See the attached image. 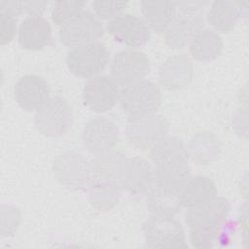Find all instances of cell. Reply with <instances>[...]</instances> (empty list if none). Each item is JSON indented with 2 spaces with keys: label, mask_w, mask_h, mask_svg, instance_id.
Segmentation results:
<instances>
[{
  "label": "cell",
  "mask_w": 249,
  "mask_h": 249,
  "mask_svg": "<svg viewBox=\"0 0 249 249\" xmlns=\"http://www.w3.org/2000/svg\"><path fill=\"white\" fill-rule=\"evenodd\" d=\"M207 4V1L175 2L173 19L164 31V39L169 47H185L192 37L203 28V9Z\"/></svg>",
  "instance_id": "1"
},
{
  "label": "cell",
  "mask_w": 249,
  "mask_h": 249,
  "mask_svg": "<svg viewBox=\"0 0 249 249\" xmlns=\"http://www.w3.org/2000/svg\"><path fill=\"white\" fill-rule=\"evenodd\" d=\"M109 51L100 41L71 48L66 54V64L75 76L91 79L99 75L109 62Z\"/></svg>",
  "instance_id": "2"
},
{
  "label": "cell",
  "mask_w": 249,
  "mask_h": 249,
  "mask_svg": "<svg viewBox=\"0 0 249 249\" xmlns=\"http://www.w3.org/2000/svg\"><path fill=\"white\" fill-rule=\"evenodd\" d=\"M119 102L128 116L154 113L161 103L160 89L156 83L144 79L123 87Z\"/></svg>",
  "instance_id": "3"
},
{
  "label": "cell",
  "mask_w": 249,
  "mask_h": 249,
  "mask_svg": "<svg viewBox=\"0 0 249 249\" xmlns=\"http://www.w3.org/2000/svg\"><path fill=\"white\" fill-rule=\"evenodd\" d=\"M73 121L69 102L60 95L50 97L35 113V125L44 135L58 137L65 134Z\"/></svg>",
  "instance_id": "4"
},
{
  "label": "cell",
  "mask_w": 249,
  "mask_h": 249,
  "mask_svg": "<svg viewBox=\"0 0 249 249\" xmlns=\"http://www.w3.org/2000/svg\"><path fill=\"white\" fill-rule=\"evenodd\" d=\"M146 245L150 248H187L183 226L174 217L151 215L143 224Z\"/></svg>",
  "instance_id": "5"
},
{
  "label": "cell",
  "mask_w": 249,
  "mask_h": 249,
  "mask_svg": "<svg viewBox=\"0 0 249 249\" xmlns=\"http://www.w3.org/2000/svg\"><path fill=\"white\" fill-rule=\"evenodd\" d=\"M168 122L161 116L154 113L128 116L126 121V137L128 142L142 150L151 148L159 139L168 132Z\"/></svg>",
  "instance_id": "6"
},
{
  "label": "cell",
  "mask_w": 249,
  "mask_h": 249,
  "mask_svg": "<svg viewBox=\"0 0 249 249\" xmlns=\"http://www.w3.org/2000/svg\"><path fill=\"white\" fill-rule=\"evenodd\" d=\"M54 177L66 188L74 191L88 187L91 180V163L80 153L68 151L59 155L53 163Z\"/></svg>",
  "instance_id": "7"
},
{
  "label": "cell",
  "mask_w": 249,
  "mask_h": 249,
  "mask_svg": "<svg viewBox=\"0 0 249 249\" xmlns=\"http://www.w3.org/2000/svg\"><path fill=\"white\" fill-rule=\"evenodd\" d=\"M104 33L100 18L89 10L80 14L63 24L59 29V40L67 47H77L97 41Z\"/></svg>",
  "instance_id": "8"
},
{
  "label": "cell",
  "mask_w": 249,
  "mask_h": 249,
  "mask_svg": "<svg viewBox=\"0 0 249 249\" xmlns=\"http://www.w3.org/2000/svg\"><path fill=\"white\" fill-rule=\"evenodd\" d=\"M110 70L118 85L124 87L144 80L150 72V61L142 51L127 48L114 55Z\"/></svg>",
  "instance_id": "9"
},
{
  "label": "cell",
  "mask_w": 249,
  "mask_h": 249,
  "mask_svg": "<svg viewBox=\"0 0 249 249\" xmlns=\"http://www.w3.org/2000/svg\"><path fill=\"white\" fill-rule=\"evenodd\" d=\"M106 28L117 42L132 49L145 45L151 36L146 21L130 13H121L109 19Z\"/></svg>",
  "instance_id": "10"
},
{
  "label": "cell",
  "mask_w": 249,
  "mask_h": 249,
  "mask_svg": "<svg viewBox=\"0 0 249 249\" xmlns=\"http://www.w3.org/2000/svg\"><path fill=\"white\" fill-rule=\"evenodd\" d=\"M84 104L93 112L104 113L119 101L120 89L112 76L99 74L89 79L83 89Z\"/></svg>",
  "instance_id": "11"
},
{
  "label": "cell",
  "mask_w": 249,
  "mask_h": 249,
  "mask_svg": "<svg viewBox=\"0 0 249 249\" xmlns=\"http://www.w3.org/2000/svg\"><path fill=\"white\" fill-rule=\"evenodd\" d=\"M119 140L117 124L103 117L89 120L82 132V143L87 151L99 155L111 151Z\"/></svg>",
  "instance_id": "12"
},
{
  "label": "cell",
  "mask_w": 249,
  "mask_h": 249,
  "mask_svg": "<svg viewBox=\"0 0 249 249\" xmlns=\"http://www.w3.org/2000/svg\"><path fill=\"white\" fill-rule=\"evenodd\" d=\"M231 210L228 198L215 196L211 200L187 209L185 222L190 230L201 228H218L227 219Z\"/></svg>",
  "instance_id": "13"
},
{
  "label": "cell",
  "mask_w": 249,
  "mask_h": 249,
  "mask_svg": "<svg viewBox=\"0 0 249 249\" xmlns=\"http://www.w3.org/2000/svg\"><path fill=\"white\" fill-rule=\"evenodd\" d=\"M154 184L153 170L143 158L126 159L120 180V186L134 197H142L148 194Z\"/></svg>",
  "instance_id": "14"
},
{
  "label": "cell",
  "mask_w": 249,
  "mask_h": 249,
  "mask_svg": "<svg viewBox=\"0 0 249 249\" xmlns=\"http://www.w3.org/2000/svg\"><path fill=\"white\" fill-rule=\"evenodd\" d=\"M15 98L18 104L26 111H34L50 98V86L41 76L26 74L15 85Z\"/></svg>",
  "instance_id": "15"
},
{
  "label": "cell",
  "mask_w": 249,
  "mask_h": 249,
  "mask_svg": "<svg viewBox=\"0 0 249 249\" xmlns=\"http://www.w3.org/2000/svg\"><path fill=\"white\" fill-rule=\"evenodd\" d=\"M194 74L193 62L184 53L169 56L160 67L159 80L167 89H179L187 87Z\"/></svg>",
  "instance_id": "16"
},
{
  "label": "cell",
  "mask_w": 249,
  "mask_h": 249,
  "mask_svg": "<svg viewBox=\"0 0 249 249\" xmlns=\"http://www.w3.org/2000/svg\"><path fill=\"white\" fill-rule=\"evenodd\" d=\"M18 39L26 50H42L52 39L51 23L42 15H28L19 24Z\"/></svg>",
  "instance_id": "17"
},
{
  "label": "cell",
  "mask_w": 249,
  "mask_h": 249,
  "mask_svg": "<svg viewBox=\"0 0 249 249\" xmlns=\"http://www.w3.org/2000/svg\"><path fill=\"white\" fill-rule=\"evenodd\" d=\"M150 158L155 166L188 163L189 156L183 141L172 135H164L150 150Z\"/></svg>",
  "instance_id": "18"
},
{
  "label": "cell",
  "mask_w": 249,
  "mask_h": 249,
  "mask_svg": "<svg viewBox=\"0 0 249 249\" xmlns=\"http://www.w3.org/2000/svg\"><path fill=\"white\" fill-rule=\"evenodd\" d=\"M217 196V188L213 180L205 175L190 177L180 192L182 207L187 209L201 205Z\"/></svg>",
  "instance_id": "19"
},
{
  "label": "cell",
  "mask_w": 249,
  "mask_h": 249,
  "mask_svg": "<svg viewBox=\"0 0 249 249\" xmlns=\"http://www.w3.org/2000/svg\"><path fill=\"white\" fill-rule=\"evenodd\" d=\"M191 160L197 165H205L216 160L221 152V142L217 135L210 131L195 134L187 148Z\"/></svg>",
  "instance_id": "20"
},
{
  "label": "cell",
  "mask_w": 249,
  "mask_h": 249,
  "mask_svg": "<svg viewBox=\"0 0 249 249\" xmlns=\"http://www.w3.org/2000/svg\"><path fill=\"white\" fill-rule=\"evenodd\" d=\"M223 47L224 43L220 34L210 28L200 29L189 42L192 56L204 62L216 59L222 53Z\"/></svg>",
  "instance_id": "21"
},
{
  "label": "cell",
  "mask_w": 249,
  "mask_h": 249,
  "mask_svg": "<svg viewBox=\"0 0 249 249\" xmlns=\"http://www.w3.org/2000/svg\"><path fill=\"white\" fill-rule=\"evenodd\" d=\"M241 3L229 0H215L210 4L207 20L215 31L230 32L241 15Z\"/></svg>",
  "instance_id": "22"
},
{
  "label": "cell",
  "mask_w": 249,
  "mask_h": 249,
  "mask_svg": "<svg viewBox=\"0 0 249 249\" xmlns=\"http://www.w3.org/2000/svg\"><path fill=\"white\" fill-rule=\"evenodd\" d=\"M146 198L151 215L174 217L182 208L180 192L164 189L154 184L146 195Z\"/></svg>",
  "instance_id": "23"
},
{
  "label": "cell",
  "mask_w": 249,
  "mask_h": 249,
  "mask_svg": "<svg viewBox=\"0 0 249 249\" xmlns=\"http://www.w3.org/2000/svg\"><path fill=\"white\" fill-rule=\"evenodd\" d=\"M87 189L89 203L100 211L112 209L121 197V186L112 181L92 177Z\"/></svg>",
  "instance_id": "24"
},
{
  "label": "cell",
  "mask_w": 249,
  "mask_h": 249,
  "mask_svg": "<svg viewBox=\"0 0 249 249\" xmlns=\"http://www.w3.org/2000/svg\"><path fill=\"white\" fill-rule=\"evenodd\" d=\"M144 20L156 32H164L175 14L174 1H141Z\"/></svg>",
  "instance_id": "25"
},
{
  "label": "cell",
  "mask_w": 249,
  "mask_h": 249,
  "mask_svg": "<svg viewBox=\"0 0 249 249\" xmlns=\"http://www.w3.org/2000/svg\"><path fill=\"white\" fill-rule=\"evenodd\" d=\"M126 158L118 151H108L93 159L91 169L93 177L112 181L120 185V180L124 168Z\"/></svg>",
  "instance_id": "26"
},
{
  "label": "cell",
  "mask_w": 249,
  "mask_h": 249,
  "mask_svg": "<svg viewBox=\"0 0 249 249\" xmlns=\"http://www.w3.org/2000/svg\"><path fill=\"white\" fill-rule=\"evenodd\" d=\"M191 177V168L188 163L155 166L153 170L154 185L181 192Z\"/></svg>",
  "instance_id": "27"
},
{
  "label": "cell",
  "mask_w": 249,
  "mask_h": 249,
  "mask_svg": "<svg viewBox=\"0 0 249 249\" xmlns=\"http://www.w3.org/2000/svg\"><path fill=\"white\" fill-rule=\"evenodd\" d=\"M86 5L85 1H57L52 10V19L56 25L62 26L78 14Z\"/></svg>",
  "instance_id": "28"
},
{
  "label": "cell",
  "mask_w": 249,
  "mask_h": 249,
  "mask_svg": "<svg viewBox=\"0 0 249 249\" xmlns=\"http://www.w3.org/2000/svg\"><path fill=\"white\" fill-rule=\"evenodd\" d=\"M20 211L13 205L3 204L1 206V235H13L20 223Z\"/></svg>",
  "instance_id": "29"
},
{
  "label": "cell",
  "mask_w": 249,
  "mask_h": 249,
  "mask_svg": "<svg viewBox=\"0 0 249 249\" xmlns=\"http://www.w3.org/2000/svg\"><path fill=\"white\" fill-rule=\"evenodd\" d=\"M220 227L190 230V241L192 246L198 249L212 247L213 242L217 241V235Z\"/></svg>",
  "instance_id": "30"
},
{
  "label": "cell",
  "mask_w": 249,
  "mask_h": 249,
  "mask_svg": "<svg viewBox=\"0 0 249 249\" xmlns=\"http://www.w3.org/2000/svg\"><path fill=\"white\" fill-rule=\"evenodd\" d=\"M127 1H94L92 7L94 14L99 18L111 19L114 17L120 15L126 7Z\"/></svg>",
  "instance_id": "31"
},
{
  "label": "cell",
  "mask_w": 249,
  "mask_h": 249,
  "mask_svg": "<svg viewBox=\"0 0 249 249\" xmlns=\"http://www.w3.org/2000/svg\"><path fill=\"white\" fill-rule=\"evenodd\" d=\"M0 28L1 45L10 43L17 32V17L6 12H0Z\"/></svg>",
  "instance_id": "32"
},
{
  "label": "cell",
  "mask_w": 249,
  "mask_h": 249,
  "mask_svg": "<svg viewBox=\"0 0 249 249\" xmlns=\"http://www.w3.org/2000/svg\"><path fill=\"white\" fill-rule=\"evenodd\" d=\"M0 12H6L15 17L24 13L23 1H0Z\"/></svg>",
  "instance_id": "33"
},
{
  "label": "cell",
  "mask_w": 249,
  "mask_h": 249,
  "mask_svg": "<svg viewBox=\"0 0 249 249\" xmlns=\"http://www.w3.org/2000/svg\"><path fill=\"white\" fill-rule=\"evenodd\" d=\"M47 5L48 2L46 1H23L24 13L28 15H42Z\"/></svg>",
  "instance_id": "34"
}]
</instances>
